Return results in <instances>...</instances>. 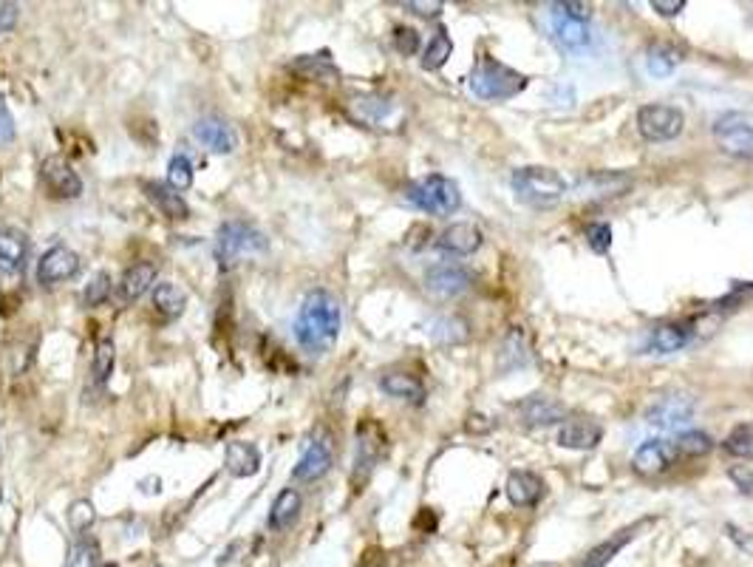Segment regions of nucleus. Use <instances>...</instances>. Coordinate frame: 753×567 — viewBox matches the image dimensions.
<instances>
[{
    "instance_id": "f257e3e1",
    "label": "nucleus",
    "mask_w": 753,
    "mask_h": 567,
    "mask_svg": "<svg viewBox=\"0 0 753 567\" xmlns=\"http://www.w3.org/2000/svg\"><path fill=\"white\" fill-rule=\"evenodd\" d=\"M343 312L329 289H312L295 318V338L306 354H326L340 338Z\"/></svg>"
},
{
    "instance_id": "f03ea898",
    "label": "nucleus",
    "mask_w": 753,
    "mask_h": 567,
    "mask_svg": "<svg viewBox=\"0 0 753 567\" xmlns=\"http://www.w3.org/2000/svg\"><path fill=\"white\" fill-rule=\"evenodd\" d=\"M527 86H530L527 74L504 66V62H499L496 57H490V54H482L476 60V66H473V71H470V91H473V97H479V99H490V102L493 99H513V97H519Z\"/></svg>"
},
{
    "instance_id": "7ed1b4c3",
    "label": "nucleus",
    "mask_w": 753,
    "mask_h": 567,
    "mask_svg": "<svg viewBox=\"0 0 753 567\" xmlns=\"http://www.w3.org/2000/svg\"><path fill=\"white\" fill-rule=\"evenodd\" d=\"M510 184H513V194L524 204L541 207V210L555 207L569 191V184L561 174L552 171V167H541V165L519 167V171L513 174Z\"/></svg>"
},
{
    "instance_id": "20e7f679",
    "label": "nucleus",
    "mask_w": 753,
    "mask_h": 567,
    "mask_svg": "<svg viewBox=\"0 0 753 567\" xmlns=\"http://www.w3.org/2000/svg\"><path fill=\"white\" fill-rule=\"evenodd\" d=\"M267 247H269V239L258 227H252L247 222H224L219 227V236H215V259H219V264L224 269H230L244 256L267 253Z\"/></svg>"
},
{
    "instance_id": "39448f33",
    "label": "nucleus",
    "mask_w": 753,
    "mask_h": 567,
    "mask_svg": "<svg viewBox=\"0 0 753 567\" xmlns=\"http://www.w3.org/2000/svg\"><path fill=\"white\" fill-rule=\"evenodd\" d=\"M405 199L430 216H450V213H457L462 204L459 184L442 174H430V176H422L419 182H414L408 187Z\"/></svg>"
},
{
    "instance_id": "423d86ee",
    "label": "nucleus",
    "mask_w": 753,
    "mask_h": 567,
    "mask_svg": "<svg viewBox=\"0 0 753 567\" xmlns=\"http://www.w3.org/2000/svg\"><path fill=\"white\" fill-rule=\"evenodd\" d=\"M685 128V114L669 102H649L637 111V131L649 142H672Z\"/></svg>"
},
{
    "instance_id": "0eeeda50",
    "label": "nucleus",
    "mask_w": 753,
    "mask_h": 567,
    "mask_svg": "<svg viewBox=\"0 0 753 567\" xmlns=\"http://www.w3.org/2000/svg\"><path fill=\"white\" fill-rule=\"evenodd\" d=\"M714 139L720 148L734 156V159H745L753 162V122L742 114H722L714 122Z\"/></svg>"
},
{
    "instance_id": "6e6552de",
    "label": "nucleus",
    "mask_w": 753,
    "mask_h": 567,
    "mask_svg": "<svg viewBox=\"0 0 753 567\" xmlns=\"http://www.w3.org/2000/svg\"><path fill=\"white\" fill-rule=\"evenodd\" d=\"M80 272V256L66 244H54L37 261V281L42 287H57Z\"/></svg>"
},
{
    "instance_id": "1a4fd4ad",
    "label": "nucleus",
    "mask_w": 753,
    "mask_h": 567,
    "mask_svg": "<svg viewBox=\"0 0 753 567\" xmlns=\"http://www.w3.org/2000/svg\"><path fill=\"white\" fill-rule=\"evenodd\" d=\"M473 287V272L459 264H437L425 272V289L434 298H457Z\"/></svg>"
},
{
    "instance_id": "9d476101",
    "label": "nucleus",
    "mask_w": 753,
    "mask_h": 567,
    "mask_svg": "<svg viewBox=\"0 0 753 567\" xmlns=\"http://www.w3.org/2000/svg\"><path fill=\"white\" fill-rule=\"evenodd\" d=\"M40 176L52 191V196H57V199H80L82 196V179L66 159H60V156L42 159Z\"/></svg>"
},
{
    "instance_id": "9b49d317",
    "label": "nucleus",
    "mask_w": 753,
    "mask_h": 567,
    "mask_svg": "<svg viewBox=\"0 0 753 567\" xmlns=\"http://www.w3.org/2000/svg\"><path fill=\"white\" fill-rule=\"evenodd\" d=\"M513 411L522 420V426H527V429L552 426V423H561L567 417V406L561 401H555V397H527V401L515 403Z\"/></svg>"
},
{
    "instance_id": "f8f14e48",
    "label": "nucleus",
    "mask_w": 753,
    "mask_h": 567,
    "mask_svg": "<svg viewBox=\"0 0 753 567\" xmlns=\"http://www.w3.org/2000/svg\"><path fill=\"white\" fill-rule=\"evenodd\" d=\"M193 137L212 154H232L239 148V131L221 117H202L193 125Z\"/></svg>"
},
{
    "instance_id": "ddd939ff",
    "label": "nucleus",
    "mask_w": 753,
    "mask_h": 567,
    "mask_svg": "<svg viewBox=\"0 0 753 567\" xmlns=\"http://www.w3.org/2000/svg\"><path fill=\"white\" fill-rule=\"evenodd\" d=\"M692 414H694V397L674 392V394H663L660 401L645 411V420L657 429H674V426L685 423Z\"/></svg>"
},
{
    "instance_id": "4468645a",
    "label": "nucleus",
    "mask_w": 753,
    "mask_h": 567,
    "mask_svg": "<svg viewBox=\"0 0 753 567\" xmlns=\"http://www.w3.org/2000/svg\"><path fill=\"white\" fill-rule=\"evenodd\" d=\"M677 459V446L669 443V439H649V443H643L635 457H632V468L640 477H654L663 474L674 466Z\"/></svg>"
},
{
    "instance_id": "2eb2a0df",
    "label": "nucleus",
    "mask_w": 753,
    "mask_h": 567,
    "mask_svg": "<svg viewBox=\"0 0 753 567\" xmlns=\"http://www.w3.org/2000/svg\"><path fill=\"white\" fill-rule=\"evenodd\" d=\"M29 236L24 230H14V227H4L0 230V272L4 276H17V272L26 269L29 261Z\"/></svg>"
},
{
    "instance_id": "dca6fc26",
    "label": "nucleus",
    "mask_w": 753,
    "mask_h": 567,
    "mask_svg": "<svg viewBox=\"0 0 753 567\" xmlns=\"http://www.w3.org/2000/svg\"><path fill=\"white\" fill-rule=\"evenodd\" d=\"M332 463H334V454H332L329 439H315V443H309L306 451L300 454L297 466L292 468V479H297V482H315L323 474H329Z\"/></svg>"
},
{
    "instance_id": "f3484780",
    "label": "nucleus",
    "mask_w": 753,
    "mask_h": 567,
    "mask_svg": "<svg viewBox=\"0 0 753 567\" xmlns=\"http://www.w3.org/2000/svg\"><path fill=\"white\" fill-rule=\"evenodd\" d=\"M142 191H145L147 202L154 204L165 219H170V222L190 219V204L170 184H165V182H142Z\"/></svg>"
},
{
    "instance_id": "a211bd4d",
    "label": "nucleus",
    "mask_w": 753,
    "mask_h": 567,
    "mask_svg": "<svg viewBox=\"0 0 753 567\" xmlns=\"http://www.w3.org/2000/svg\"><path fill=\"white\" fill-rule=\"evenodd\" d=\"M482 241H485V236H482V230L476 224L459 222V224H450L445 233L437 239V247L442 250V253H450V256H473L482 247Z\"/></svg>"
},
{
    "instance_id": "6ab92c4d",
    "label": "nucleus",
    "mask_w": 753,
    "mask_h": 567,
    "mask_svg": "<svg viewBox=\"0 0 753 567\" xmlns=\"http://www.w3.org/2000/svg\"><path fill=\"white\" fill-rule=\"evenodd\" d=\"M504 494L510 499V506L532 508V506H538V499L544 496V479L535 471H510Z\"/></svg>"
},
{
    "instance_id": "aec40b11",
    "label": "nucleus",
    "mask_w": 753,
    "mask_h": 567,
    "mask_svg": "<svg viewBox=\"0 0 753 567\" xmlns=\"http://www.w3.org/2000/svg\"><path fill=\"white\" fill-rule=\"evenodd\" d=\"M604 439V429L592 420H567V423L558 429V446L561 449H572V451H592L600 446Z\"/></svg>"
},
{
    "instance_id": "412c9836",
    "label": "nucleus",
    "mask_w": 753,
    "mask_h": 567,
    "mask_svg": "<svg viewBox=\"0 0 753 567\" xmlns=\"http://www.w3.org/2000/svg\"><path fill=\"white\" fill-rule=\"evenodd\" d=\"M224 466L232 477L247 479L261 471V451H258L255 443H244V439H235V443H227L224 451Z\"/></svg>"
},
{
    "instance_id": "4be33fe9",
    "label": "nucleus",
    "mask_w": 753,
    "mask_h": 567,
    "mask_svg": "<svg viewBox=\"0 0 753 567\" xmlns=\"http://www.w3.org/2000/svg\"><path fill=\"white\" fill-rule=\"evenodd\" d=\"M156 287V267L150 264V261H139V264H131L125 272H122V279H119V296L122 301H139L145 292H150Z\"/></svg>"
},
{
    "instance_id": "5701e85b",
    "label": "nucleus",
    "mask_w": 753,
    "mask_h": 567,
    "mask_svg": "<svg viewBox=\"0 0 753 567\" xmlns=\"http://www.w3.org/2000/svg\"><path fill=\"white\" fill-rule=\"evenodd\" d=\"M300 508H304V499H300V494L295 488H284L281 494L275 496V502H272L269 516H267V528L275 531V534L292 528V524L297 522V516H300Z\"/></svg>"
},
{
    "instance_id": "b1692460",
    "label": "nucleus",
    "mask_w": 753,
    "mask_h": 567,
    "mask_svg": "<svg viewBox=\"0 0 753 567\" xmlns=\"http://www.w3.org/2000/svg\"><path fill=\"white\" fill-rule=\"evenodd\" d=\"M397 111V105L394 99L389 97H380V94H360L352 99V114L354 119H360L362 125H382V122H389Z\"/></svg>"
},
{
    "instance_id": "393cba45",
    "label": "nucleus",
    "mask_w": 753,
    "mask_h": 567,
    "mask_svg": "<svg viewBox=\"0 0 753 567\" xmlns=\"http://www.w3.org/2000/svg\"><path fill=\"white\" fill-rule=\"evenodd\" d=\"M380 389L397 397V401H408V403H422L425 401V383L419 381L417 374H408V372H391V374H382L380 377Z\"/></svg>"
},
{
    "instance_id": "a878e982",
    "label": "nucleus",
    "mask_w": 753,
    "mask_h": 567,
    "mask_svg": "<svg viewBox=\"0 0 753 567\" xmlns=\"http://www.w3.org/2000/svg\"><path fill=\"white\" fill-rule=\"evenodd\" d=\"M692 338H694V324H660L652 332L649 346L660 354H672L692 344Z\"/></svg>"
},
{
    "instance_id": "bb28decb",
    "label": "nucleus",
    "mask_w": 753,
    "mask_h": 567,
    "mask_svg": "<svg viewBox=\"0 0 753 567\" xmlns=\"http://www.w3.org/2000/svg\"><path fill=\"white\" fill-rule=\"evenodd\" d=\"M550 14H552V29H555V37H558V43L567 46V49H584L589 46V24H580V20H572L567 14H561L555 6H550Z\"/></svg>"
},
{
    "instance_id": "cd10ccee",
    "label": "nucleus",
    "mask_w": 753,
    "mask_h": 567,
    "mask_svg": "<svg viewBox=\"0 0 753 567\" xmlns=\"http://www.w3.org/2000/svg\"><path fill=\"white\" fill-rule=\"evenodd\" d=\"M154 307H156V312L162 315V318H167V321L182 318L184 307H187V292L179 284H174V281H162V284L154 287Z\"/></svg>"
},
{
    "instance_id": "c85d7f7f",
    "label": "nucleus",
    "mask_w": 753,
    "mask_h": 567,
    "mask_svg": "<svg viewBox=\"0 0 753 567\" xmlns=\"http://www.w3.org/2000/svg\"><path fill=\"white\" fill-rule=\"evenodd\" d=\"M632 179L617 176V174H587L578 182L580 196H620L623 191H629Z\"/></svg>"
},
{
    "instance_id": "c756f323",
    "label": "nucleus",
    "mask_w": 753,
    "mask_h": 567,
    "mask_svg": "<svg viewBox=\"0 0 753 567\" xmlns=\"http://www.w3.org/2000/svg\"><path fill=\"white\" fill-rule=\"evenodd\" d=\"M292 71H297L300 77L306 80H320V82H334L340 77L337 66L329 60V54H304L292 62Z\"/></svg>"
},
{
    "instance_id": "7c9ffc66",
    "label": "nucleus",
    "mask_w": 753,
    "mask_h": 567,
    "mask_svg": "<svg viewBox=\"0 0 753 567\" xmlns=\"http://www.w3.org/2000/svg\"><path fill=\"white\" fill-rule=\"evenodd\" d=\"M382 451V434L374 423H362L357 429V468L372 471Z\"/></svg>"
},
{
    "instance_id": "2f4dec72",
    "label": "nucleus",
    "mask_w": 753,
    "mask_h": 567,
    "mask_svg": "<svg viewBox=\"0 0 753 567\" xmlns=\"http://www.w3.org/2000/svg\"><path fill=\"white\" fill-rule=\"evenodd\" d=\"M682 60V52L672 43H654L649 52H645V69H649L652 77H669Z\"/></svg>"
},
{
    "instance_id": "473e14b6",
    "label": "nucleus",
    "mask_w": 753,
    "mask_h": 567,
    "mask_svg": "<svg viewBox=\"0 0 753 567\" xmlns=\"http://www.w3.org/2000/svg\"><path fill=\"white\" fill-rule=\"evenodd\" d=\"M632 536H635V528L620 531L617 536H612V539H607V542H600L598 548H592V551L587 553V559L580 562V567H607V564L632 542Z\"/></svg>"
},
{
    "instance_id": "72a5a7b5",
    "label": "nucleus",
    "mask_w": 753,
    "mask_h": 567,
    "mask_svg": "<svg viewBox=\"0 0 753 567\" xmlns=\"http://www.w3.org/2000/svg\"><path fill=\"white\" fill-rule=\"evenodd\" d=\"M450 54H454V40H450V34L445 29H439L434 37H430L428 49L422 52V69L425 71H439Z\"/></svg>"
},
{
    "instance_id": "f704fd0d",
    "label": "nucleus",
    "mask_w": 753,
    "mask_h": 567,
    "mask_svg": "<svg viewBox=\"0 0 753 567\" xmlns=\"http://www.w3.org/2000/svg\"><path fill=\"white\" fill-rule=\"evenodd\" d=\"M117 366V346L111 338H99L94 346V364H91V374H94V383H108V377L114 374Z\"/></svg>"
},
{
    "instance_id": "c9c22d12",
    "label": "nucleus",
    "mask_w": 753,
    "mask_h": 567,
    "mask_svg": "<svg viewBox=\"0 0 753 567\" xmlns=\"http://www.w3.org/2000/svg\"><path fill=\"white\" fill-rule=\"evenodd\" d=\"M527 361H530V349H527L524 335L519 329H513L502 344V366L504 369H519Z\"/></svg>"
},
{
    "instance_id": "e433bc0d",
    "label": "nucleus",
    "mask_w": 753,
    "mask_h": 567,
    "mask_svg": "<svg viewBox=\"0 0 753 567\" xmlns=\"http://www.w3.org/2000/svg\"><path fill=\"white\" fill-rule=\"evenodd\" d=\"M193 179H196V174H193V162L184 154L170 156V162H167V184L174 187L176 194H184V191H190V187H193Z\"/></svg>"
},
{
    "instance_id": "4c0bfd02",
    "label": "nucleus",
    "mask_w": 753,
    "mask_h": 567,
    "mask_svg": "<svg viewBox=\"0 0 753 567\" xmlns=\"http://www.w3.org/2000/svg\"><path fill=\"white\" fill-rule=\"evenodd\" d=\"M722 449L737 457V459H753V426L750 423H739L734 431L725 437Z\"/></svg>"
},
{
    "instance_id": "58836bf2",
    "label": "nucleus",
    "mask_w": 753,
    "mask_h": 567,
    "mask_svg": "<svg viewBox=\"0 0 753 567\" xmlns=\"http://www.w3.org/2000/svg\"><path fill=\"white\" fill-rule=\"evenodd\" d=\"M674 446H677V457H705L714 449V439H711V434L694 429V431L680 434Z\"/></svg>"
},
{
    "instance_id": "ea45409f",
    "label": "nucleus",
    "mask_w": 753,
    "mask_h": 567,
    "mask_svg": "<svg viewBox=\"0 0 753 567\" xmlns=\"http://www.w3.org/2000/svg\"><path fill=\"white\" fill-rule=\"evenodd\" d=\"M94 522H97V511H94V506H91L89 499L71 502V508H69V524H71L74 534H85Z\"/></svg>"
},
{
    "instance_id": "a19ab883",
    "label": "nucleus",
    "mask_w": 753,
    "mask_h": 567,
    "mask_svg": "<svg viewBox=\"0 0 753 567\" xmlns=\"http://www.w3.org/2000/svg\"><path fill=\"white\" fill-rule=\"evenodd\" d=\"M108 296H111V276H108V272H97V276L89 281V287L82 289V304L99 307Z\"/></svg>"
},
{
    "instance_id": "79ce46f5",
    "label": "nucleus",
    "mask_w": 753,
    "mask_h": 567,
    "mask_svg": "<svg viewBox=\"0 0 753 567\" xmlns=\"http://www.w3.org/2000/svg\"><path fill=\"white\" fill-rule=\"evenodd\" d=\"M391 40H394V49H397L402 57H414V54L419 52V46H422L419 32L411 29V26H397Z\"/></svg>"
},
{
    "instance_id": "37998d69",
    "label": "nucleus",
    "mask_w": 753,
    "mask_h": 567,
    "mask_svg": "<svg viewBox=\"0 0 753 567\" xmlns=\"http://www.w3.org/2000/svg\"><path fill=\"white\" fill-rule=\"evenodd\" d=\"M587 241H589V247L595 250L598 256L609 253V247H612V227L604 224V222L589 224V227H587Z\"/></svg>"
},
{
    "instance_id": "c03bdc74",
    "label": "nucleus",
    "mask_w": 753,
    "mask_h": 567,
    "mask_svg": "<svg viewBox=\"0 0 753 567\" xmlns=\"http://www.w3.org/2000/svg\"><path fill=\"white\" fill-rule=\"evenodd\" d=\"M14 117L9 111V105H6V97L0 94V145H9L14 139Z\"/></svg>"
},
{
    "instance_id": "a18cd8bd",
    "label": "nucleus",
    "mask_w": 753,
    "mask_h": 567,
    "mask_svg": "<svg viewBox=\"0 0 753 567\" xmlns=\"http://www.w3.org/2000/svg\"><path fill=\"white\" fill-rule=\"evenodd\" d=\"M725 534L737 542L739 551H745L748 556H753V534H750V531H745V528H739V524H730V522H728V524H725Z\"/></svg>"
},
{
    "instance_id": "49530a36",
    "label": "nucleus",
    "mask_w": 753,
    "mask_h": 567,
    "mask_svg": "<svg viewBox=\"0 0 753 567\" xmlns=\"http://www.w3.org/2000/svg\"><path fill=\"white\" fill-rule=\"evenodd\" d=\"M558 12L561 14H567V17H572V20H580V24H589V17H592V6L589 4H552Z\"/></svg>"
},
{
    "instance_id": "de8ad7c7",
    "label": "nucleus",
    "mask_w": 753,
    "mask_h": 567,
    "mask_svg": "<svg viewBox=\"0 0 753 567\" xmlns=\"http://www.w3.org/2000/svg\"><path fill=\"white\" fill-rule=\"evenodd\" d=\"M20 6L17 4H0V34H6L17 26Z\"/></svg>"
},
{
    "instance_id": "09e8293b",
    "label": "nucleus",
    "mask_w": 753,
    "mask_h": 567,
    "mask_svg": "<svg viewBox=\"0 0 753 567\" xmlns=\"http://www.w3.org/2000/svg\"><path fill=\"white\" fill-rule=\"evenodd\" d=\"M652 9L663 17H674L685 12V0H652Z\"/></svg>"
},
{
    "instance_id": "8fccbe9b",
    "label": "nucleus",
    "mask_w": 753,
    "mask_h": 567,
    "mask_svg": "<svg viewBox=\"0 0 753 567\" xmlns=\"http://www.w3.org/2000/svg\"><path fill=\"white\" fill-rule=\"evenodd\" d=\"M728 477L737 482V488H739V491L753 494V471H748V468H730V471H728Z\"/></svg>"
},
{
    "instance_id": "3c124183",
    "label": "nucleus",
    "mask_w": 753,
    "mask_h": 567,
    "mask_svg": "<svg viewBox=\"0 0 753 567\" xmlns=\"http://www.w3.org/2000/svg\"><path fill=\"white\" fill-rule=\"evenodd\" d=\"M405 9H411L419 17H437L442 12V4H437V0H430V4H419V0H414V4H405Z\"/></svg>"
},
{
    "instance_id": "603ef678",
    "label": "nucleus",
    "mask_w": 753,
    "mask_h": 567,
    "mask_svg": "<svg viewBox=\"0 0 753 567\" xmlns=\"http://www.w3.org/2000/svg\"><path fill=\"white\" fill-rule=\"evenodd\" d=\"M0 502H4V488H0Z\"/></svg>"
},
{
    "instance_id": "864d4df0",
    "label": "nucleus",
    "mask_w": 753,
    "mask_h": 567,
    "mask_svg": "<svg viewBox=\"0 0 753 567\" xmlns=\"http://www.w3.org/2000/svg\"><path fill=\"white\" fill-rule=\"evenodd\" d=\"M102 567H117V564H102Z\"/></svg>"
},
{
    "instance_id": "5fc2aeb1",
    "label": "nucleus",
    "mask_w": 753,
    "mask_h": 567,
    "mask_svg": "<svg viewBox=\"0 0 753 567\" xmlns=\"http://www.w3.org/2000/svg\"><path fill=\"white\" fill-rule=\"evenodd\" d=\"M365 567H380V564H365Z\"/></svg>"
}]
</instances>
